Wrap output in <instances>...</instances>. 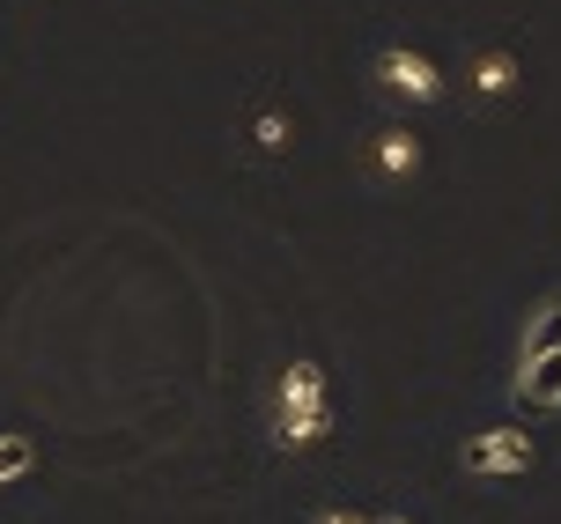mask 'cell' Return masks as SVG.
Returning a JSON list of instances; mask_svg holds the SVG:
<instances>
[{
	"mask_svg": "<svg viewBox=\"0 0 561 524\" xmlns=\"http://www.w3.org/2000/svg\"><path fill=\"white\" fill-rule=\"evenodd\" d=\"M23 472H30V443L23 436H0V488L23 480Z\"/></svg>",
	"mask_w": 561,
	"mask_h": 524,
	"instance_id": "52a82bcc",
	"label": "cell"
},
{
	"mask_svg": "<svg viewBox=\"0 0 561 524\" xmlns=\"http://www.w3.org/2000/svg\"><path fill=\"white\" fill-rule=\"evenodd\" d=\"M363 163L377 185H414L421 163H428V148H421V134H407V126H377L363 148Z\"/></svg>",
	"mask_w": 561,
	"mask_h": 524,
	"instance_id": "5b68a950",
	"label": "cell"
},
{
	"mask_svg": "<svg viewBox=\"0 0 561 524\" xmlns=\"http://www.w3.org/2000/svg\"><path fill=\"white\" fill-rule=\"evenodd\" d=\"M304 524H369V517H363V510H310Z\"/></svg>",
	"mask_w": 561,
	"mask_h": 524,
	"instance_id": "ba28073f",
	"label": "cell"
},
{
	"mask_svg": "<svg viewBox=\"0 0 561 524\" xmlns=\"http://www.w3.org/2000/svg\"><path fill=\"white\" fill-rule=\"evenodd\" d=\"M458 466L473 480H525L539 466V436L533 429H480V436H466Z\"/></svg>",
	"mask_w": 561,
	"mask_h": 524,
	"instance_id": "3957f363",
	"label": "cell"
},
{
	"mask_svg": "<svg viewBox=\"0 0 561 524\" xmlns=\"http://www.w3.org/2000/svg\"><path fill=\"white\" fill-rule=\"evenodd\" d=\"M369 524H414V517H399V510H385V517H369Z\"/></svg>",
	"mask_w": 561,
	"mask_h": 524,
	"instance_id": "9c48e42d",
	"label": "cell"
},
{
	"mask_svg": "<svg viewBox=\"0 0 561 524\" xmlns=\"http://www.w3.org/2000/svg\"><path fill=\"white\" fill-rule=\"evenodd\" d=\"M252 148H259V156H288V148H296V118L266 104V111L252 118Z\"/></svg>",
	"mask_w": 561,
	"mask_h": 524,
	"instance_id": "8992f818",
	"label": "cell"
},
{
	"mask_svg": "<svg viewBox=\"0 0 561 524\" xmlns=\"http://www.w3.org/2000/svg\"><path fill=\"white\" fill-rule=\"evenodd\" d=\"M333 429H340V391L325 377V362L288 355L274 369V391H266V443H274L280 458H310Z\"/></svg>",
	"mask_w": 561,
	"mask_h": 524,
	"instance_id": "6da1fadb",
	"label": "cell"
},
{
	"mask_svg": "<svg viewBox=\"0 0 561 524\" xmlns=\"http://www.w3.org/2000/svg\"><path fill=\"white\" fill-rule=\"evenodd\" d=\"M369 82L385 89L392 104H444L450 75H444L428 53H421V45H385V53L369 59Z\"/></svg>",
	"mask_w": 561,
	"mask_h": 524,
	"instance_id": "7a4b0ae2",
	"label": "cell"
},
{
	"mask_svg": "<svg viewBox=\"0 0 561 524\" xmlns=\"http://www.w3.org/2000/svg\"><path fill=\"white\" fill-rule=\"evenodd\" d=\"M517 89H525V53H517V45H480V53L466 59V96L510 104Z\"/></svg>",
	"mask_w": 561,
	"mask_h": 524,
	"instance_id": "277c9868",
	"label": "cell"
}]
</instances>
